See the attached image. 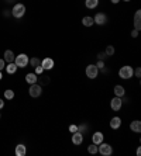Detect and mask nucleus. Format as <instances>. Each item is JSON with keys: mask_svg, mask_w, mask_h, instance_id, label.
Segmentation results:
<instances>
[{"mask_svg": "<svg viewBox=\"0 0 141 156\" xmlns=\"http://www.w3.org/2000/svg\"><path fill=\"white\" fill-rule=\"evenodd\" d=\"M109 56L106 55V52H100V54H97V61H106Z\"/></svg>", "mask_w": 141, "mask_h": 156, "instance_id": "cd10ccee", "label": "nucleus"}, {"mask_svg": "<svg viewBox=\"0 0 141 156\" xmlns=\"http://www.w3.org/2000/svg\"><path fill=\"white\" fill-rule=\"evenodd\" d=\"M93 21H95V24H97V26H104V24L107 23V16L104 14V13H97V14L93 17Z\"/></svg>", "mask_w": 141, "mask_h": 156, "instance_id": "6e6552de", "label": "nucleus"}, {"mask_svg": "<svg viewBox=\"0 0 141 156\" xmlns=\"http://www.w3.org/2000/svg\"><path fill=\"white\" fill-rule=\"evenodd\" d=\"M31 97L37 98L42 94V86H40L38 83H34V84H30V90H28Z\"/></svg>", "mask_w": 141, "mask_h": 156, "instance_id": "39448f33", "label": "nucleus"}, {"mask_svg": "<svg viewBox=\"0 0 141 156\" xmlns=\"http://www.w3.org/2000/svg\"><path fill=\"white\" fill-rule=\"evenodd\" d=\"M28 65H31V66H33V68H35V66L41 65V61H40V58H31L30 61H28Z\"/></svg>", "mask_w": 141, "mask_h": 156, "instance_id": "393cba45", "label": "nucleus"}, {"mask_svg": "<svg viewBox=\"0 0 141 156\" xmlns=\"http://www.w3.org/2000/svg\"><path fill=\"white\" fill-rule=\"evenodd\" d=\"M76 131H78V125H76V124L69 125V132H70V134H74V132H76Z\"/></svg>", "mask_w": 141, "mask_h": 156, "instance_id": "c756f323", "label": "nucleus"}, {"mask_svg": "<svg viewBox=\"0 0 141 156\" xmlns=\"http://www.w3.org/2000/svg\"><path fill=\"white\" fill-rule=\"evenodd\" d=\"M104 52H106L107 56H113V55H114V47H113V45H107L106 49H104Z\"/></svg>", "mask_w": 141, "mask_h": 156, "instance_id": "a878e982", "label": "nucleus"}, {"mask_svg": "<svg viewBox=\"0 0 141 156\" xmlns=\"http://www.w3.org/2000/svg\"><path fill=\"white\" fill-rule=\"evenodd\" d=\"M97 152L100 153L102 156H110L111 153H113V148H111L109 144L102 142V144H99V145H97Z\"/></svg>", "mask_w": 141, "mask_h": 156, "instance_id": "20e7f679", "label": "nucleus"}, {"mask_svg": "<svg viewBox=\"0 0 141 156\" xmlns=\"http://www.w3.org/2000/svg\"><path fill=\"white\" fill-rule=\"evenodd\" d=\"M4 98H7V100H11V98H14V91L11 90V89H7V90H4Z\"/></svg>", "mask_w": 141, "mask_h": 156, "instance_id": "4be33fe9", "label": "nucleus"}, {"mask_svg": "<svg viewBox=\"0 0 141 156\" xmlns=\"http://www.w3.org/2000/svg\"><path fill=\"white\" fill-rule=\"evenodd\" d=\"M3 107H4V101H3V100H2V98H0V110L3 108Z\"/></svg>", "mask_w": 141, "mask_h": 156, "instance_id": "f704fd0d", "label": "nucleus"}, {"mask_svg": "<svg viewBox=\"0 0 141 156\" xmlns=\"http://www.w3.org/2000/svg\"><path fill=\"white\" fill-rule=\"evenodd\" d=\"M88 129H89V127H88L86 124H82V125H78V131L81 132V134H83V135H85V132H86Z\"/></svg>", "mask_w": 141, "mask_h": 156, "instance_id": "bb28decb", "label": "nucleus"}, {"mask_svg": "<svg viewBox=\"0 0 141 156\" xmlns=\"http://www.w3.org/2000/svg\"><path fill=\"white\" fill-rule=\"evenodd\" d=\"M17 69H19V68H17V65H16L14 62H11V63H7V65H6V70H7L9 75H14V73L17 72Z\"/></svg>", "mask_w": 141, "mask_h": 156, "instance_id": "a211bd4d", "label": "nucleus"}, {"mask_svg": "<svg viewBox=\"0 0 141 156\" xmlns=\"http://www.w3.org/2000/svg\"><path fill=\"white\" fill-rule=\"evenodd\" d=\"M130 129L134 131V132H137V134H140L141 132V121L140 120H134L133 122L130 124Z\"/></svg>", "mask_w": 141, "mask_h": 156, "instance_id": "2eb2a0df", "label": "nucleus"}, {"mask_svg": "<svg viewBox=\"0 0 141 156\" xmlns=\"http://www.w3.org/2000/svg\"><path fill=\"white\" fill-rule=\"evenodd\" d=\"M88 152H89L90 155H96L97 153V145L96 144H92V145L88 146Z\"/></svg>", "mask_w": 141, "mask_h": 156, "instance_id": "b1692460", "label": "nucleus"}, {"mask_svg": "<svg viewBox=\"0 0 141 156\" xmlns=\"http://www.w3.org/2000/svg\"><path fill=\"white\" fill-rule=\"evenodd\" d=\"M26 14V6L21 3L14 4V7L11 9V16L16 18H21L23 16Z\"/></svg>", "mask_w": 141, "mask_h": 156, "instance_id": "f03ea898", "label": "nucleus"}, {"mask_svg": "<svg viewBox=\"0 0 141 156\" xmlns=\"http://www.w3.org/2000/svg\"><path fill=\"white\" fill-rule=\"evenodd\" d=\"M26 82L28 84H34L38 82V76L35 75V73H27L26 75Z\"/></svg>", "mask_w": 141, "mask_h": 156, "instance_id": "dca6fc26", "label": "nucleus"}, {"mask_svg": "<svg viewBox=\"0 0 141 156\" xmlns=\"http://www.w3.org/2000/svg\"><path fill=\"white\" fill-rule=\"evenodd\" d=\"M7 2H9V3H11V2H13V0H7Z\"/></svg>", "mask_w": 141, "mask_h": 156, "instance_id": "58836bf2", "label": "nucleus"}, {"mask_svg": "<svg viewBox=\"0 0 141 156\" xmlns=\"http://www.w3.org/2000/svg\"><path fill=\"white\" fill-rule=\"evenodd\" d=\"M14 58H16V55L13 51H10V49H7V51H4V62L6 63H11V62H14Z\"/></svg>", "mask_w": 141, "mask_h": 156, "instance_id": "ddd939ff", "label": "nucleus"}, {"mask_svg": "<svg viewBox=\"0 0 141 156\" xmlns=\"http://www.w3.org/2000/svg\"><path fill=\"white\" fill-rule=\"evenodd\" d=\"M121 127V118L120 117H113L110 120V128L111 129H119Z\"/></svg>", "mask_w": 141, "mask_h": 156, "instance_id": "f8f14e48", "label": "nucleus"}, {"mask_svg": "<svg viewBox=\"0 0 141 156\" xmlns=\"http://www.w3.org/2000/svg\"><path fill=\"white\" fill-rule=\"evenodd\" d=\"M16 155L17 156H24L27 153V149H26V145H23V144H19V145L16 146Z\"/></svg>", "mask_w": 141, "mask_h": 156, "instance_id": "f3484780", "label": "nucleus"}, {"mask_svg": "<svg viewBox=\"0 0 141 156\" xmlns=\"http://www.w3.org/2000/svg\"><path fill=\"white\" fill-rule=\"evenodd\" d=\"M119 76L121 77V79H124V80L131 79V77L134 76V69L131 68V66H128V65L123 66L121 69L119 70Z\"/></svg>", "mask_w": 141, "mask_h": 156, "instance_id": "f257e3e1", "label": "nucleus"}, {"mask_svg": "<svg viewBox=\"0 0 141 156\" xmlns=\"http://www.w3.org/2000/svg\"><path fill=\"white\" fill-rule=\"evenodd\" d=\"M86 76L89 77V79H96L97 75H99V69H97L96 65H88L86 66Z\"/></svg>", "mask_w": 141, "mask_h": 156, "instance_id": "423d86ee", "label": "nucleus"}, {"mask_svg": "<svg viewBox=\"0 0 141 156\" xmlns=\"http://www.w3.org/2000/svg\"><path fill=\"white\" fill-rule=\"evenodd\" d=\"M82 142H83V134H81L79 131L74 132L72 134V144L74 145H81Z\"/></svg>", "mask_w": 141, "mask_h": 156, "instance_id": "9d476101", "label": "nucleus"}, {"mask_svg": "<svg viewBox=\"0 0 141 156\" xmlns=\"http://www.w3.org/2000/svg\"><path fill=\"white\" fill-rule=\"evenodd\" d=\"M4 68H6V62H4V59H0V70H3Z\"/></svg>", "mask_w": 141, "mask_h": 156, "instance_id": "473e14b6", "label": "nucleus"}, {"mask_svg": "<svg viewBox=\"0 0 141 156\" xmlns=\"http://www.w3.org/2000/svg\"><path fill=\"white\" fill-rule=\"evenodd\" d=\"M137 35H138V31H137V30H133V31H131V37H133V38H136Z\"/></svg>", "mask_w": 141, "mask_h": 156, "instance_id": "72a5a7b5", "label": "nucleus"}, {"mask_svg": "<svg viewBox=\"0 0 141 156\" xmlns=\"http://www.w3.org/2000/svg\"><path fill=\"white\" fill-rule=\"evenodd\" d=\"M121 105H123L121 97H114L110 101V107H111V110H113V111H119V110H121Z\"/></svg>", "mask_w": 141, "mask_h": 156, "instance_id": "1a4fd4ad", "label": "nucleus"}, {"mask_svg": "<svg viewBox=\"0 0 141 156\" xmlns=\"http://www.w3.org/2000/svg\"><path fill=\"white\" fill-rule=\"evenodd\" d=\"M97 4H99V0H86L85 2V6L88 9H96Z\"/></svg>", "mask_w": 141, "mask_h": 156, "instance_id": "412c9836", "label": "nucleus"}, {"mask_svg": "<svg viewBox=\"0 0 141 156\" xmlns=\"http://www.w3.org/2000/svg\"><path fill=\"white\" fill-rule=\"evenodd\" d=\"M121 2H126V3H128V2H130V0H121Z\"/></svg>", "mask_w": 141, "mask_h": 156, "instance_id": "4c0bfd02", "label": "nucleus"}, {"mask_svg": "<svg viewBox=\"0 0 141 156\" xmlns=\"http://www.w3.org/2000/svg\"><path fill=\"white\" fill-rule=\"evenodd\" d=\"M41 66L44 68V70H51V69H54L55 62H54V59H52V58L47 56V58H44L42 61H41Z\"/></svg>", "mask_w": 141, "mask_h": 156, "instance_id": "0eeeda50", "label": "nucleus"}, {"mask_svg": "<svg viewBox=\"0 0 141 156\" xmlns=\"http://www.w3.org/2000/svg\"><path fill=\"white\" fill-rule=\"evenodd\" d=\"M42 72H44V68L41 65L35 66V75H42Z\"/></svg>", "mask_w": 141, "mask_h": 156, "instance_id": "c85d7f7f", "label": "nucleus"}, {"mask_svg": "<svg viewBox=\"0 0 141 156\" xmlns=\"http://www.w3.org/2000/svg\"><path fill=\"white\" fill-rule=\"evenodd\" d=\"M28 61H30V58H28L26 54H20L14 58V63L17 65V68H20V69L28 66Z\"/></svg>", "mask_w": 141, "mask_h": 156, "instance_id": "7ed1b4c3", "label": "nucleus"}, {"mask_svg": "<svg viewBox=\"0 0 141 156\" xmlns=\"http://www.w3.org/2000/svg\"><path fill=\"white\" fill-rule=\"evenodd\" d=\"M96 66H97V69L100 70V69H102V68H104V61H97Z\"/></svg>", "mask_w": 141, "mask_h": 156, "instance_id": "2f4dec72", "label": "nucleus"}, {"mask_svg": "<svg viewBox=\"0 0 141 156\" xmlns=\"http://www.w3.org/2000/svg\"><path fill=\"white\" fill-rule=\"evenodd\" d=\"M114 96L116 97H123L124 96V93H126V90H124V87L120 86V84H117V86H114Z\"/></svg>", "mask_w": 141, "mask_h": 156, "instance_id": "6ab92c4d", "label": "nucleus"}, {"mask_svg": "<svg viewBox=\"0 0 141 156\" xmlns=\"http://www.w3.org/2000/svg\"><path fill=\"white\" fill-rule=\"evenodd\" d=\"M2 77H3V75H2V70H0V79H2Z\"/></svg>", "mask_w": 141, "mask_h": 156, "instance_id": "e433bc0d", "label": "nucleus"}, {"mask_svg": "<svg viewBox=\"0 0 141 156\" xmlns=\"http://www.w3.org/2000/svg\"><path fill=\"white\" fill-rule=\"evenodd\" d=\"M119 2H120V0H111V3H113V4H117Z\"/></svg>", "mask_w": 141, "mask_h": 156, "instance_id": "c9c22d12", "label": "nucleus"}, {"mask_svg": "<svg viewBox=\"0 0 141 156\" xmlns=\"http://www.w3.org/2000/svg\"><path fill=\"white\" fill-rule=\"evenodd\" d=\"M38 82H40V86H44V84H48V83H49V76H47V75H44V76H41L40 79H38Z\"/></svg>", "mask_w": 141, "mask_h": 156, "instance_id": "5701e85b", "label": "nucleus"}, {"mask_svg": "<svg viewBox=\"0 0 141 156\" xmlns=\"http://www.w3.org/2000/svg\"><path fill=\"white\" fill-rule=\"evenodd\" d=\"M82 24H83L85 27H92L93 24H95L93 17H90V16H85V17L82 18Z\"/></svg>", "mask_w": 141, "mask_h": 156, "instance_id": "aec40b11", "label": "nucleus"}, {"mask_svg": "<svg viewBox=\"0 0 141 156\" xmlns=\"http://www.w3.org/2000/svg\"><path fill=\"white\" fill-rule=\"evenodd\" d=\"M134 76L140 79L141 77V68H136V70H134Z\"/></svg>", "mask_w": 141, "mask_h": 156, "instance_id": "7c9ffc66", "label": "nucleus"}, {"mask_svg": "<svg viewBox=\"0 0 141 156\" xmlns=\"http://www.w3.org/2000/svg\"><path fill=\"white\" fill-rule=\"evenodd\" d=\"M103 139H104V135L102 134V132H95V134L92 135V141H93V144H96V145L102 144Z\"/></svg>", "mask_w": 141, "mask_h": 156, "instance_id": "4468645a", "label": "nucleus"}, {"mask_svg": "<svg viewBox=\"0 0 141 156\" xmlns=\"http://www.w3.org/2000/svg\"><path fill=\"white\" fill-rule=\"evenodd\" d=\"M134 30H141V10H137L134 14Z\"/></svg>", "mask_w": 141, "mask_h": 156, "instance_id": "9b49d317", "label": "nucleus"}]
</instances>
